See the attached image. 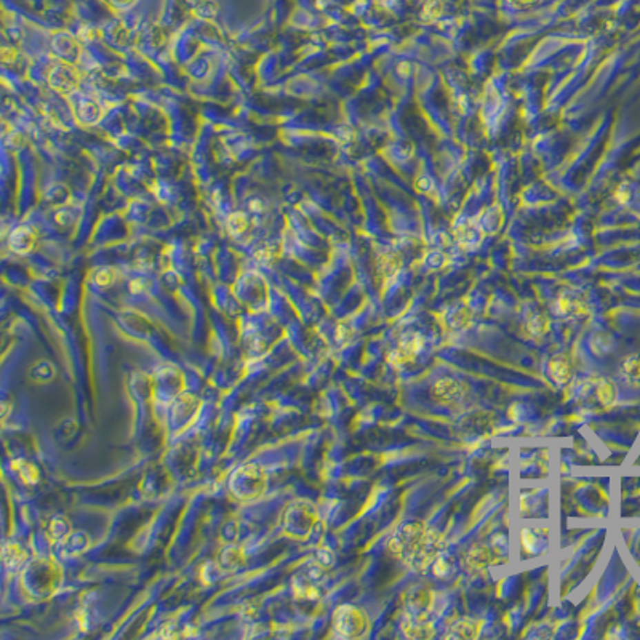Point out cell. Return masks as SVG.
<instances>
[{
	"instance_id": "cell-1",
	"label": "cell",
	"mask_w": 640,
	"mask_h": 640,
	"mask_svg": "<svg viewBox=\"0 0 640 640\" xmlns=\"http://www.w3.org/2000/svg\"><path fill=\"white\" fill-rule=\"evenodd\" d=\"M388 548L410 568L423 572L439 559L442 538L426 523L410 522L394 534Z\"/></svg>"
},
{
	"instance_id": "cell-2",
	"label": "cell",
	"mask_w": 640,
	"mask_h": 640,
	"mask_svg": "<svg viewBox=\"0 0 640 640\" xmlns=\"http://www.w3.org/2000/svg\"><path fill=\"white\" fill-rule=\"evenodd\" d=\"M334 629L344 637H357L367 629V618L359 608L344 605L334 613Z\"/></svg>"
},
{
	"instance_id": "cell-3",
	"label": "cell",
	"mask_w": 640,
	"mask_h": 640,
	"mask_svg": "<svg viewBox=\"0 0 640 640\" xmlns=\"http://www.w3.org/2000/svg\"><path fill=\"white\" fill-rule=\"evenodd\" d=\"M423 346V339L418 337V334H410V337H405L402 341H400L399 348L394 351L391 356H389V362L392 365H397V367H403L410 362H413L417 359L418 352L421 351Z\"/></svg>"
},
{
	"instance_id": "cell-4",
	"label": "cell",
	"mask_w": 640,
	"mask_h": 640,
	"mask_svg": "<svg viewBox=\"0 0 640 640\" xmlns=\"http://www.w3.org/2000/svg\"><path fill=\"white\" fill-rule=\"evenodd\" d=\"M464 394V386L461 383L454 381V379H442L434 386V396H436L440 402H457L461 399Z\"/></svg>"
},
{
	"instance_id": "cell-5",
	"label": "cell",
	"mask_w": 640,
	"mask_h": 640,
	"mask_svg": "<svg viewBox=\"0 0 640 640\" xmlns=\"http://www.w3.org/2000/svg\"><path fill=\"white\" fill-rule=\"evenodd\" d=\"M549 373H551L552 379H556L557 383L568 381V378L572 377V363H570L568 357H565V356L554 357L551 360V363H549Z\"/></svg>"
},
{
	"instance_id": "cell-6",
	"label": "cell",
	"mask_w": 640,
	"mask_h": 640,
	"mask_svg": "<svg viewBox=\"0 0 640 640\" xmlns=\"http://www.w3.org/2000/svg\"><path fill=\"white\" fill-rule=\"evenodd\" d=\"M479 634V623L472 621V619H461L457 624L450 628L448 634L445 637H454V639H474Z\"/></svg>"
},
{
	"instance_id": "cell-7",
	"label": "cell",
	"mask_w": 640,
	"mask_h": 640,
	"mask_svg": "<svg viewBox=\"0 0 640 640\" xmlns=\"http://www.w3.org/2000/svg\"><path fill=\"white\" fill-rule=\"evenodd\" d=\"M623 373L629 383L640 386V356H631L624 360Z\"/></svg>"
},
{
	"instance_id": "cell-8",
	"label": "cell",
	"mask_w": 640,
	"mask_h": 640,
	"mask_svg": "<svg viewBox=\"0 0 640 640\" xmlns=\"http://www.w3.org/2000/svg\"><path fill=\"white\" fill-rule=\"evenodd\" d=\"M614 396H617V392H614V388H613L612 383H608V381H600L599 383L597 397L600 399V402L605 403V405L613 403L614 402Z\"/></svg>"
}]
</instances>
